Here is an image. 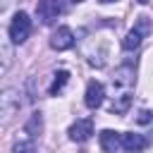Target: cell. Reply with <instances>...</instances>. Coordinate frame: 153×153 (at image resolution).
Returning a JSON list of instances; mask_svg holds the SVG:
<instances>
[{
	"mask_svg": "<svg viewBox=\"0 0 153 153\" xmlns=\"http://www.w3.org/2000/svg\"><path fill=\"white\" fill-rule=\"evenodd\" d=\"M129 105H131V96H129V93H122V96L112 98V103H110V112H115V115H124V112L129 110Z\"/></svg>",
	"mask_w": 153,
	"mask_h": 153,
	"instance_id": "11",
	"label": "cell"
},
{
	"mask_svg": "<svg viewBox=\"0 0 153 153\" xmlns=\"http://www.w3.org/2000/svg\"><path fill=\"white\" fill-rule=\"evenodd\" d=\"M120 146L129 153H139L146 148V139L143 134H134V131H127V134H120Z\"/></svg>",
	"mask_w": 153,
	"mask_h": 153,
	"instance_id": "8",
	"label": "cell"
},
{
	"mask_svg": "<svg viewBox=\"0 0 153 153\" xmlns=\"http://www.w3.org/2000/svg\"><path fill=\"white\" fill-rule=\"evenodd\" d=\"M103 96H105V88L100 81H88L86 86V96H84V103L88 110H96L100 103H103Z\"/></svg>",
	"mask_w": 153,
	"mask_h": 153,
	"instance_id": "6",
	"label": "cell"
},
{
	"mask_svg": "<svg viewBox=\"0 0 153 153\" xmlns=\"http://www.w3.org/2000/svg\"><path fill=\"white\" fill-rule=\"evenodd\" d=\"M53 76H55V79H53V84H50V96H57V93L65 88V84L69 81V72H67V69H60V72H55Z\"/></svg>",
	"mask_w": 153,
	"mask_h": 153,
	"instance_id": "12",
	"label": "cell"
},
{
	"mask_svg": "<svg viewBox=\"0 0 153 153\" xmlns=\"http://www.w3.org/2000/svg\"><path fill=\"white\" fill-rule=\"evenodd\" d=\"M148 24H151V22H148V17H146V14H141V17H139V24H136V31H139L141 36H146V33H148V29H151Z\"/></svg>",
	"mask_w": 153,
	"mask_h": 153,
	"instance_id": "16",
	"label": "cell"
},
{
	"mask_svg": "<svg viewBox=\"0 0 153 153\" xmlns=\"http://www.w3.org/2000/svg\"><path fill=\"white\" fill-rule=\"evenodd\" d=\"M22 110V93L17 88L0 91V129H7Z\"/></svg>",
	"mask_w": 153,
	"mask_h": 153,
	"instance_id": "1",
	"label": "cell"
},
{
	"mask_svg": "<svg viewBox=\"0 0 153 153\" xmlns=\"http://www.w3.org/2000/svg\"><path fill=\"white\" fill-rule=\"evenodd\" d=\"M69 139L72 141H76V143H81V141H86L91 134H93V122L86 117V120H76L72 127H69Z\"/></svg>",
	"mask_w": 153,
	"mask_h": 153,
	"instance_id": "7",
	"label": "cell"
},
{
	"mask_svg": "<svg viewBox=\"0 0 153 153\" xmlns=\"http://www.w3.org/2000/svg\"><path fill=\"white\" fill-rule=\"evenodd\" d=\"M29 33H31V19H29V14L26 12H17L14 17H12V22H10V29H7V38H10V43L12 45H17V43H24L26 38H29Z\"/></svg>",
	"mask_w": 153,
	"mask_h": 153,
	"instance_id": "2",
	"label": "cell"
},
{
	"mask_svg": "<svg viewBox=\"0 0 153 153\" xmlns=\"http://www.w3.org/2000/svg\"><path fill=\"white\" fill-rule=\"evenodd\" d=\"M136 122H139V124H148V122H151V110H141L139 117H136Z\"/></svg>",
	"mask_w": 153,
	"mask_h": 153,
	"instance_id": "17",
	"label": "cell"
},
{
	"mask_svg": "<svg viewBox=\"0 0 153 153\" xmlns=\"http://www.w3.org/2000/svg\"><path fill=\"white\" fill-rule=\"evenodd\" d=\"M100 2H105V5H108V2H115V0H100Z\"/></svg>",
	"mask_w": 153,
	"mask_h": 153,
	"instance_id": "20",
	"label": "cell"
},
{
	"mask_svg": "<svg viewBox=\"0 0 153 153\" xmlns=\"http://www.w3.org/2000/svg\"><path fill=\"white\" fill-rule=\"evenodd\" d=\"M141 38H143V36H141L136 29H131V31L124 36V41H122V48H124V50H136V48L141 45Z\"/></svg>",
	"mask_w": 153,
	"mask_h": 153,
	"instance_id": "15",
	"label": "cell"
},
{
	"mask_svg": "<svg viewBox=\"0 0 153 153\" xmlns=\"http://www.w3.org/2000/svg\"><path fill=\"white\" fill-rule=\"evenodd\" d=\"M12 62H14V48L7 38V33L0 31V76L12 67Z\"/></svg>",
	"mask_w": 153,
	"mask_h": 153,
	"instance_id": "5",
	"label": "cell"
},
{
	"mask_svg": "<svg viewBox=\"0 0 153 153\" xmlns=\"http://www.w3.org/2000/svg\"><path fill=\"white\" fill-rule=\"evenodd\" d=\"M131 81H134L131 67H122V69H117V76H112V86H129Z\"/></svg>",
	"mask_w": 153,
	"mask_h": 153,
	"instance_id": "14",
	"label": "cell"
},
{
	"mask_svg": "<svg viewBox=\"0 0 153 153\" xmlns=\"http://www.w3.org/2000/svg\"><path fill=\"white\" fill-rule=\"evenodd\" d=\"M72 2H84V0H72Z\"/></svg>",
	"mask_w": 153,
	"mask_h": 153,
	"instance_id": "21",
	"label": "cell"
},
{
	"mask_svg": "<svg viewBox=\"0 0 153 153\" xmlns=\"http://www.w3.org/2000/svg\"><path fill=\"white\" fill-rule=\"evenodd\" d=\"M98 139H100V146H103V151H108V153H115V148L120 146V131L103 129V131L98 134Z\"/></svg>",
	"mask_w": 153,
	"mask_h": 153,
	"instance_id": "10",
	"label": "cell"
},
{
	"mask_svg": "<svg viewBox=\"0 0 153 153\" xmlns=\"http://www.w3.org/2000/svg\"><path fill=\"white\" fill-rule=\"evenodd\" d=\"M139 2H141V5H148V2H151V0H139Z\"/></svg>",
	"mask_w": 153,
	"mask_h": 153,
	"instance_id": "19",
	"label": "cell"
},
{
	"mask_svg": "<svg viewBox=\"0 0 153 153\" xmlns=\"http://www.w3.org/2000/svg\"><path fill=\"white\" fill-rule=\"evenodd\" d=\"M74 45V33L69 26H57V31L50 36V48L53 50H69Z\"/></svg>",
	"mask_w": 153,
	"mask_h": 153,
	"instance_id": "4",
	"label": "cell"
},
{
	"mask_svg": "<svg viewBox=\"0 0 153 153\" xmlns=\"http://www.w3.org/2000/svg\"><path fill=\"white\" fill-rule=\"evenodd\" d=\"M41 131H43V115L41 112H31V117L26 120V124H24V136H29V139H38L41 136Z\"/></svg>",
	"mask_w": 153,
	"mask_h": 153,
	"instance_id": "9",
	"label": "cell"
},
{
	"mask_svg": "<svg viewBox=\"0 0 153 153\" xmlns=\"http://www.w3.org/2000/svg\"><path fill=\"white\" fill-rule=\"evenodd\" d=\"M60 12H62V5H60V0H38V5H36V17L41 19V24H53L57 17H60Z\"/></svg>",
	"mask_w": 153,
	"mask_h": 153,
	"instance_id": "3",
	"label": "cell"
},
{
	"mask_svg": "<svg viewBox=\"0 0 153 153\" xmlns=\"http://www.w3.org/2000/svg\"><path fill=\"white\" fill-rule=\"evenodd\" d=\"M36 151V141L33 139H29V136H19L17 141H14V146H12V153H33Z\"/></svg>",
	"mask_w": 153,
	"mask_h": 153,
	"instance_id": "13",
	"label": "cell"
},
{
	"mask_svg": "<svg viewBox=\"0 0 153 153\" xmlns=\"http://www.w3.org/2000/svg\"><path fill=\"white\" fill-rule=\"evenodd\" d=\"M12 2H14V0H0V12H5V10L12 5Z\"/></svg>",
	"mask_w": 153,
	"mask_h": 153,
	"instance_id": "18",
	"label": "cell"
}]
</instances>
